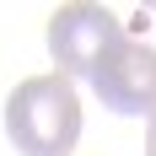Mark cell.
I'll return each mask as SVG.
<instances>
[{
    "instance_id": "cell-1",
    "label": "cell",
    "mask_w": 156,
    "mask_h": 156,
    "mask_svg": "<svg viewBox=\"0 0 156 156\" xmlns=\"http://www.w3.org/2000/svg\"><path fill=\"white\" fill-rule=\"evenodd\" d=\"M5 135L22 156H70L81 140V102L76 86L54 76H32L5 97Z\"/></svg>"
},
{
    "instance_id": "cell-2",
    "label": "cell",
    "mask_w": 156,
    "mask_h": 156,
    "mask_svg": "<svg viewBox=\"0 0 156 156\" xmlns=\"http://www.w3.org/2000/svg\"><path fill=\"white\" fill-rule=\"evenodd\" d=\"M119 43H124V22L108 5H59L48 16V54H54L65 81H76V76L92 81L97 65Z\"/></svg>"
},
{
    "instance_id": "cell-3",
    "label": "cell",
    "mask_w": 156,
    "mask_h": 156,
    "mask_svg": "<svg viewBox=\"0 0 156 156\" xmlns=\"http://www.w3.org/2000/svg\"><path fill=\"white\" fill-rule=\"evenodd\" d=\"M92 92L102 97V108L124 113V119H156V48L124 38L97 65Z\"/></svg>"
},
{
    "instance_id": "cell-4",
    "label": "cell",
    "mask_w": 156,
    "mask_h": 156,
    "mask_svg": "<svg viewBox=\"0 0 156 156\" xmlns=\"http://www.w3.org/2000/svg\"><path fill=\"white\" fill-rule=\"evenodd\" d=\"M145 156H156V119L145 124Z\"/></svg>"
}]
</instances>
